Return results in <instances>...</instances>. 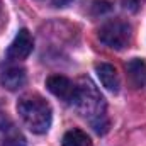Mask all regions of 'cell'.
<instances>
[{
	"label": "cell",
	"mask_w": 146,
	"mask_h": 146,
	"mask_svg": "<svg viewBox=\"0 0 146 146\" xmlns=\"http://www.w3.org/2000/svg\"><path fill=\"white\" fill-rule=\"evenodd\" d=\"M73 106L76 107L80 115H83L92 124L97 134H106L109 131L106 100L99 92V88L88 78H80V82L76 83V97Z\"/></svg>",
	"instance_id": "obj_1"
},
{
	"label": "cell",
	"mask_w": 146,
	"mask_h": 146,
	"mask_svg": "<svg viewBox=\"0 0 146 146\" xmlns=\"http://www.w3.org/2000/svg\"><path fill=\"white\" fill-rule=\"evenodd\" d=\"M17 112L22 119V122L36 134H44L51 127L53 112L51 106L36 94L24 95L17 102Z\"/></svg>",
	"instance_id": "obj_2"
},
{
	"label": "cell",
	"mask_w": 146,
	"mask_h": 146,
	"mask_svg": "<svg viewBox=\"0 0 146 146\" xmlns=\"http://www.w3.org/2000/svg\"><path fill=\"white\" fill-rule=\"evenodd\" d=\"M99 39L112 49H124L129 46L133 39V29L127 22L112 19L109 22H106L104 26H100Z\"/></svg>",
	"instance_id": "obj_3"
},
{
	"label": "cell",
	"mask_w": 146,
	"mask_h": 146,
	"mask_svg": "<svg viewBox=\"0 0 146 146\" xmlns=\"http://www.w3.org/2000/svg\"><path fill=\"white\" fill-rule=\"evenodd\" d=\"M46 87L48 90L56 95L58 99H61L66 104H75V97H76V83H73L70 78L63 76V75H53L46 80Z\"/></svg>",
	"instance_id": "obj_4"
},
{
	"label": "cell",
	"mask_w": 146,
	"mask_h": 146,
	"mask_svg": "<svg viewBox=\"0 0 146 146\" xmlns=\"http://www.w3.org/2000/svg\"><path fill=\"white\" fill-rule=\"evenodd\" d=\"M34 46V39L33 34L27 29H21L17 33V36L14 37V41L10 42L9 49H7V60L9 61H22L26 60Z\"/></svg>",
	"instance_id": "obj_5"
},
{
	"label": "cell",
	"mask_w": 146,
	"mask_h": 146,
	"mask_svg": "<svg viewBox=\"0 0 146 146\" xmlns=\"http://www.w3.org/2000/svg\"><path fill=\"white\" fill-rule=\"evenodd\" d=\"M0 146H26L24 134L5 115H0Z\"/></svg>",
	"instance_id": "obj_6"
},
{
	"label": "cell",
	"mask_w": 146,
	"mask_h": 146,
	"mask_svg": "<svg viewBox=\"0 0 146 146\" xmlns=\"http://www.w3.org/2000/svg\"><path fill=\"white\" fill-rule=\"evenodd\" d=\"M26 80H27L26 70L22 66H19V65L7 66L0 75V82L7 90H19L21 87L26 85Z\"/></svg>",
	"instance_id": "obj_7"
},
{
	"label": "cell",
	"mask_w": 146,
	"mask_h": 146,
	"mask_svg": "<svg viewBox=\"0 0 146 146\" xmlns=\"http://www.w3.org/2000/svg\"><path fill=\"white\" fill-rule=\"evenodd\" d=\"M95 72H97V76L100 78V83L110 90V92H119V87H121V80H119V75H117V70L109 65V63H99L95 66Z\"/></svg>",
	"instance_id": "obj_8"
},
{
	"label": "cell",
	"mask_w": 146,
	"mask_h": 146,
	"mask_svg": "<svg viewBox=\"0 0 146 146\" xmlns=\"http://www.w3.org/2000/svg\"><path fill=\"white\" fill-rule=\"evenodd\" d=\"M126 72L134 88H143L146 85V63L139 58H133L126 63Z\"/></svg>",
	"instance_id": "obj_9"
},
{
	"label": "cell",
	"mask_w": 146,
	"mask_h": 146,
	"mask_svg": "<svg viewBox=\"0 0 146 146\" xmlns=\"http://www.w3.org/2000/svg\"><path fill=\"white\" fill-rule=\"evenodd\" d=\"M61 145L63 146H92V141H90V138L83 131H80V129H70L63 136Z\"/></svg>",
	"instance_id": "obj_10"
},
{
	"label": "cell",
	"mask_w": 146,
	"mask_h": 146,
	"mask_svg": "<svg viewBox=\"0 0 146 146\" xmlns=\"http://www.w3.org/2000/svg\"><path fill=\"white\" fill-rule=\"evenodd\" d=\"M145 3H146V0H122V7L127 12H138Z\"/></svg>",
	"instance_id": "obj_11"
},
{
	"label": "cell",
	"mask_w": 146,
	"mask_h": 146,
	"mask_svg": "<svg viewBox=\"0 0 146 146\" xmlns=\"http://www.w3.org/2000/svg\"><path fill=\"white\" fill-rule=\"evenodd\" d=\"M107 10H110L109 2H106V0H97V2H94V14H104V12H107Z\"/></svg>",
	"instance_id": "obj_12"
},
{
	"label": "cell",
	"mask_w": 146,
	"mask_h": 146,
	"mask_svg": "<svg viewBox=\"0 0 146 146\" xmlns=\"http://www.w3.org/2000/svg\"><path fill=\"white\" fill-rule=\"evenodd\" d=\"M73 0H53V5L54 7H66V5H70Z\"/></svg>",
	"instance_id": "obj_13"
}]
</instances>
